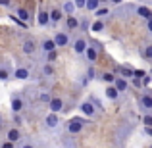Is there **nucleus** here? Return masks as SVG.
Instances as JSON below:
<instances>
[{
	"label": "nucleus",
	"mask_w": 152,
	"mask_h": 148,
	"mask_svg": "<svg viewBox=\"0 0 152 148\" xmlns=\"http://www.w3.org/2000/svg\"><path fill=\"white\" fill-rule=\"evenodd\" d=\"M81 131H83V121H81V117L69 119V123H67V133H69V135H79Z\"/></svg>",
	"instance_id": "nucleus-1"
},
{
	"label": "nucleus",
	"mask_w": 152,
	"mask_h": 148,
	"mask_svg": "<svg viewBox=\"0 0 152 148\" xmlns=\"http://www.w3.org/2000/svg\"><path fill=\"white\" fill-rule=\"evenodd\" d=\"M81 112L87 115V117H91V119H93V117H94V114H96V110H94V104H93V102H89V100L81 104Z\"/></svg>",
	"instance_id": "nucleus-2"
},
{
	"label": "nucleus",
	"mask_w": 152,
	"mask_h": 148,
	"mask_svg": "<svg viewBox=\"0 0 152 148\" xmlns=\"http://www.w3.org/2000/svg\"><path fill=\"white\" fill-rule=\"evenodd\" d=\"M83 54H85V58L89 60V62H94V60L98 58V50H96V46H93V44H87L85 46V50H83Z\"/></svg>",
	"instance_id": "nucleus-3"
},
{
	"label": "nucleus",
	"mask_w": 152,
	"mask_h": 148,
	"mask_svg": "<svg viewBox=\"0 0 152 148\" xmlns=\"http://www.w3.org/2000/svg\"><path fill=\"white\" fill-rule=\"evenodd\" d=\"M45 123H46V127H50V129H54V127H58V123H60V117H58V114H54V112H50L48 115L45 117Z\"/></svg>",
	"instance_id": "nucleus-4"
},
{
	"label": "nucleus",
	"mask_w": 152,
	"mask_h": 148,
	"mask_svg": "<svg viewBox=\"0 0 152 148\" xmlns=\"http://www.w3.org/2000/svg\"><path fill=\"white\" fill-rule=\"evenodd\" d=\"M48 106H50V112L58 114V112H62L64 102H62V98H50V100H48Z\"/></svg>",
	"instance_id": "nucleus-5"
},
{
	"label": "nucleus",
	"mask_w": 152,
	"mask_h": 148,
	"mask_svg": "<svg viewBox=\"0 0 152 148\" xmlns=\"http://www.w3.org/2000/svg\"><path fill=\"white\" fill-rule=\"evenodd\" d=\"M52 41H54L56 46H66L67 42H69V37H67V33H58Z\"/></svg>",
	"instance_id": "nucleus-6"
},
{
	"label": "nucleus",
	"mask_w": 152,
	"mask_h": 148,
	"mask_svg": "<svg viewBox=\"0 0 152 148\" xmlns=\"http://www.w3.org/2000/svg\"><path fill=\"white\" fill-rule=\"evenodd\" d=\"M112 85H114L115 89H118V93H123V90L127 89V79H123V77H115Z\"/></svg>",
	"instance_id": "nucleus-7"
},
{
	"label": "nucleus",
	"mask_w": 152,
	"mask_h": 148,
	"mask_svg": "<svg viewBox=\"0 0 152 148\" xmlns=\"http://www.w3.org/2000/svg\"><path fill=\"white\" fill-rule=\"evenodd\" d=\"M14 77L25 81V79H29V69H25V67H18V69L14 71Z\"/></svg>",
	"instance_id": "nucleus-8"
},
{
	"label": "nucleus",
	"mask_w": 152,
	"mask_h": 148,
	"mask_svg": "<svg viewBox=\"0 0 152 148\" xmlns=\"http://www.w3.org/2000/svg\"><path fill=\"white\" fill-rule=\"evenodd\" d=\"M85 46H87V41H85V39H77V41L73 42V50H75V54H83Z\"/></svg>",
	"instance_id": "nucleus-9"
},
{
	"label": "nucleus",
	"mask_w": 152,
	"mask_h": 148,
	"mask_svg": "<svg viewBox=\"0 0 152 148\" xmlns=\"http://www.w3.org/2000/svg\"><path fill=\"white\" fill-rule=\"evenodd\" d=\"M37 21L41 23L42 27H46L50 23V17H48V12H39V15H37Z\"/></svg>",
	"instance_id": "nucleus-10"
},
{
	"label": "nucleus",
	"mask_w": 152,
	"mask_h": 148,
	"mask_svg": "<svg viewBox=\"0 0 152 148\" xmlns=\"http://www.w3.org/2000/svg\"><path fill=\"white\" fill-rule=\"evenodd\" d=\"M141 106L145 108L146 112H150V110H152V96H150V94H145V96L141 98Z\"/></svg>",
	"instance_id": "nucleus-11"
},
{
	"label": "nucleus",
	"mask_w": 152,
	"mask_h": 148,
	"mask_svg": "<svg viewBox=\"0 0 152 148\" xmlns=\"http://www.w3.org/2000/svg\"><path fill=\"white\" fill-rule=\"evenodd\" d=\"M137 14L141 15V17H145V19H150V17H152L150 8H146V6H139V8H137Z\"/></svg>",
	"instance_id": "nucleus-12"
},
{
	"label": "nucleus",
	"mask_w": 152,
	"mask_h": 148,
	"mask_svg": "<svg viewBox=\"0 0 152 148\" xmlns=\"http://www.w3.org/2000/svg\"><path fill=\"white\" fill-rule=\"evenodd\" d=\"M21 108H23V100L21 98H12V112H21Z\"/></svg>",
	"instance_id": "nucleus-13"
},
{
	"label": "nucleus",
	"mask_w": 152,
	"mask_h": 148,
	"mask_svg": "<svg viewBox=\"0 0 152 148\" xmlns=\"http://www.w3.org/2000/svg\"><path fill=\"white\" fill-rule=\"evenodd\" d=\"M118 89H115V87L114 85H112V87H106V98H110V100H115V98H118Z\"/></svg>",
	"instance_id": "nucleus-14"
},
{
	"label": "nucleus",
	"mask_w": 152,
	"mask_h": 148,
	"mask_svg": "<svg viewBox=\"0 0 152 148\" xmlns=\"http://www.w3.org/2000/svg\"><path fill=\"white\" fill-rule=\"evenodd\" d=\"M15 15H18V19H21V21H29V12L25 10V8H19L18 12H15Z\"/></svg>",
	"instance_id": "nucleus-15"
},
{
	"label": "nucleus",
	"mask_w": 152,
	"mask_h": 148,
	"mask_svg": "<svg viewBox=\"0 0 152 148\" xmlns=\"http://www.w3.org/2000/svg\"><path fill=\"white\" fill-rule=\"evenodd\" d=\"M8 141L10 142H18L19 141V131L18 129H10L8 131Z\"/></svg>",
	"instance_id": "nucleus-16"
},
{
	"label": "nucleus",
	"mask_w": 152,
	"mask_h": 148,
	"mask_svg": "<svg viewBox=\"0 0 152 148\" xmlns=\"http://www.w3.org/2000/svg\"><path fill=\"white\" fill-rule=\"evenodd\" d=\"M48 17H50L52 23H58L60 19H62V12H60V10H52L50 14H48Z\"/></svg>",
	"instance_id": "nucleus-17"
},
{
	"label": "nucleus",
	"mask_w": 152,
	"mask_h": 148,
	"mask_svg": "<svg viewBox=\"0 0 152 148\" xmlns=\"http://www.w3.org/2000/svg\"><path fill=\"white\" fill-rule=\"evenodd\" d=\"M23 52H25V54H33L35 52V42L33 41H25L23 42Z\"/></svg>",
	"instance_id": "nucleus-18"
},
{
	"label": "nucleus",
	"mask_w": 152,
	"mask_h": 148,
	"mask_svg": "<svg viewBox=\"0 0 152 148\" xmlns=\"http://www.w3.org/2000/svg\"><path fill=\"white\" fill-rule=\"evenodd\" d=\"M119 75H121L123 79H129V77H133V69H129V67H119Z\"/></svg>",
	"instance_id": "nucleus-19"
},
{
	"label": "nucleus",
	"mask_w": 152,
	"mask_h": 148,
	"mask_svg": "<svg viewBox=\"0 0 152 148\" xmlns=\"http://www.w3.org/2000/svg\"><path fill=\"white\" fill-rule=\"evenodd\" d=\"M98 4H100L98 0H85V8H87V10H91V12H94V10H96V8H98Z\"/></svg>",
	"instance_id": "nucleus-20"
},
{
	"label": "nucleus",
	"mask_w": 152,
	"mask_h": 148,
	"mask_svg": "<svg viewBox=\"0 0 152 148\" xmlns=\"http://www.w3.org/2000/svg\"><path fill=\"white\" fill-rule=\"evenodd\" d=\"M67 27H69V29H77L79 27V19L73 17V15H69V17H67Z\"/></svg>",
	"instance_id": "nucleus-21"
},
{
	"label": "nucleus",
	"mask_w": 152,
	"mask_h": 148,
	"mask_svg": "<svg viewBox=\"0 0 152 148\" xmlns=\"http://www.w3.org/2000/svg\"><path fill=\"white\" fill-rule=\"evenodd\" d=\"M54 48H56V44H54V41H50V39L42 42V50H45V52H50V50H54Z\"/></svg>",
	"instance_id": "nucleus-22"
},
{
	"label": "nucleus",
	"mask_w": 152,
	"mask_h": 148,
	"mask_svg": "<svg viewBox=\"0 0 152 148\" xmlns=\"http://www.w3.org/2000/svg\"><path fill=\"white\" fill-rule=\"evenodd\" d=\"M142 58H145L146 62H150V60H152V44H148L145 50H142Z\"/></svg>",
	"instance_id": "nucleus-23"
},
{
	"label": "nucleus",
	"mask_w": 152,
	"mask_h": 148,
	"mask_svg": "<svg viewBox=\"0 0 152 148\" xmlns=\"http://www.w3.org/2000/svg\"><path fill=\"white\" fill-rule=\"evenodd\" d=\"M10 77V69L8 67H0V81H6Z\"/></svg>",
	"instance_id": "nucleus-24"
},
{
	"label": "nucleus",
	"mask_w": 152,
	"mask_h": 148,
	"mask_svg": "<svg viewBox=\"0 0 152 148\" xmlns=\"http://www.w3.org/2000/svg\"><path fill=\"white\" fill-rule=\"evenodd\" d=\"M94 14H96L98 17H104V15L110 14V10H108V8H96V10H94Z\"/></svg>",
	"instance_id": "nucleus-25"
},
{
	"label": "nucleus",
	"mask_w": 152,
	"mask_h": 148,
	"mask_svg": "<svg viewBox=\"0 0 152 148\" xmlns=\"http://www.w3.org/2000/svg\"><path fill=\"white\" fill-rule=\"evenodd\" d=\"M91 29H93V31H96V33H98V31H102V29H104V21H100V19H98V21H94Z\"/></svg>",
	"instance_id": "nucleus-26"
},
{
	"label": "nucleus",
	"mask_w": 152,
	"mask_h": 148,
	"mask_svg": "<svg viewBox=\"0 0 152 148\" xmlns=\"http://www.w3.org/2000/svg\"><path fill=\"white\" fill-rule=\"evenodd\" d=\"M114 79H115V77H114L112 73H104V75H102V81H104V83H114Z\"/></svg>",
	"instance_id": "nucleus-27"
},
{
	"label": "nucleus",
	"mask_w": 152,
	"mask_h": 148,
	"mask_svg": "<svg viewBox=\"0 0 152 148\" xmlns=\"http://www.w3.org/2000/svg\"><path fill=\"white\" fill-rule=\"evenodd\" d=\"M145 73H146L145 69H133V77H137V79H141Z\"/></svg>",
	"instance_id": "nucleus-28"
},
{
	"label": "nucleus",
	"mask_w": 152,
	"mask_h": 148,
	"mask_svg": "<svg viewBox=\"0 0 152 148\" xmlns=\"http://www.w3.org/2000/svg\"><path fill=\"white\" fill-rule=\"evenodd\" d=\"M141 79H142V81H141V85H145V87H148V85H150V77H148V75H146V73L142 75Z\"/></svg>",
	"instance_id": "nucleus-29"
},
{
	"label": "nucleus",
	"mask_w": 152,
	"mask_h": 148,
	"mask_svg": "<svg viewBox=\"0 0 152 148\" xmlns=\"http://www.w3.org/2000/svg\"><path fill=\"white\" fill-rule=\"evenodd\" d=\"M56 58H58V54H56V48H54V50L48 52V62H54Z\"/></svg>",
	"instance_id": "nucleus-30"
},
{
	"label": "nucleus",
	"mask_w": 152,
	"mask_h": 148,
	"mask_svg": "<svg viewBox=\"0 0 152 148\" xmlns=\"http://www.w3.org/2000/svg\"><path fill=\"white\" fill-rule=\"evenodd\" d=\"M142 121H145V125H152V115H150V114H146L145 117H142Z\"/></svg>",
	"instance_id": "nucleus-31"
},
{
	"label": "nucleus",
	"mask_w": 152,
	"mask_h": 148,
	"mask_svg": "<svg viewBox=\"0 0 152 148\" xmlns=\"http://www.w3.org/2000/svg\"><path fill=\"white\" fill-rule=\"evenodd\" d=\"M48 100H50V94H48V93H42V94H41V102L48 104Z\"/></svg>",
	"instance_id": "nucleus-32"
},
{
	"label": "nucleus",
	"mask_w": 152,
	"mask_h": 148,
	"mask_svg": "<svg viewBox=\"0 0 152 148\" xmlns=\"http://www.w3.org/2000/svg\"><path fill=\"white\" fill-rule=\"evenodd\" d=\"M73 8H75V4H71V2H67V4H66V6H64V10H66V12H69V14H71V12H73Z\"/></svg>",
	"instance_id": "nucleus-33"
},
{
	"label": "nucleus",
	"mask_w": 152,
	"mask_h": 148,
	"mask_svg": "<svg viewBox=\"0 0 152 148\" xmlns=\"http://www.w3.org/2000/svg\"><path fill=\"white\" fill-rule=\"evenodd\" d=\"M75 8H85V0H75Z\"/></svg>",
	"instance_id": "nucleus-34"
},
{
	"label": "nucleus",
	"mask_w": 152,
	"mask_h": 148,
	"mask_svg": "<svg viewBox=\"0 0 152 148\" xmlns=\"http://www.w3.org/2000/svg\"><path fill=\"white\" fill-rule=\"evenodd\" d=\"M42 73H45V75H52V67H50V66H45V69H42Z\"/></svg>",
	"instance_id": "nucleus-35"
},
{
	"label": "nucleus",
	"mask_w": 152,
	"mask_h": 148,
	"mask_svg": "<svg viewBox=\"0 0 152 148\" xmlns=\"http://www.w3.org/2000/svg\"><path fill=\"white\" fill-rule=\"evenodd\" d=\"M145 135H148V137L152 135V127H150V125H146V127H145Z\"/></svg>",
	"instance_id": "nucleus-36"
},
{
	"label": "nucleus",
	"mask_w": 152,
	"mask_h": 148,
	"mask_svg": "<svg viewBox=\"0 0 152 148\" xmlns=\"http://www.w3.org/2000/svg\"><path fill=\"white\" fill-rule=\"evenodd\" d=\"M12 0H0V6H10Z\"/></svg>",
	"instance_id": "nucleus-37"
},
{
	"label": "nucleus",
	"mask_w": 152,
	"mask_h": 148,
	"mask_svg": "<svg viewBox=\"0 0 152 148\" xmlns=\"http://www.w3.org/2000/svg\"><path fill=\"white\" fill-rule=\"evenodd\" d=\"M2 146H4V148H12V146H14V142H10V141H8V142H4Z\"/></svg>",
	"instance_id": "nucleus-38"
},
{
	"label": "nucleus",
	"mask_w": 152,
	"mask_h": 148,
	"mask_svg": "<svg viewBox=\"0 0 152 148\" xmlns=\"http://www.w3.org/2000/svg\"><path fill=\"white\" fill-rule=\"evenodd\" d=\"M87 75H89V79H93V77H94V71L89 69V71H87Z\"/></svg>",
	"instance_id": "nucleus-39"
},
{
	"label": "nucleus",
	"mask_w": 152,
	"mask_h": 148,
	"mask_svg": "<svg viewBox=\"0 0 152 148\" xmlns=\"http://www.w3.org/2000/svg\"><path fill=\"white\" fill-rule=\"evenodd\" d=\"M112 2H114V4H119V2H121V0H112Z\"/></svg>",
	"instance_id": "nucleus-40"
},
{
	"label": "nucleus",
	"mask_w": 152,
	"mask_h": 148,
	"mask_svg": "<svg viewBox=\"0 0 152 148\" xmlns=\"http://www.w3.org/2000/svg\"><path fill=\"white\" fill-rule=\"evenodd\" d=\"M98 2H106V0H98Z\"/></svg>",
	"instance_id": "nucleus-41"
},
{
	"label": "nucleus",
	"mask_w": 152,
	"mask_h": 148,
	"mask_svg": "<svg viewBox=\"0 0 152 148\" xmlns=\"http://www.w3.org/2000/svg\"><path fill=\"white\" fill-rule=\"evenodd\" d=\"M0 129H2V123H0Z\"/></svg>",
	"instance_id": "nucleus-42"
}]
</instances>
